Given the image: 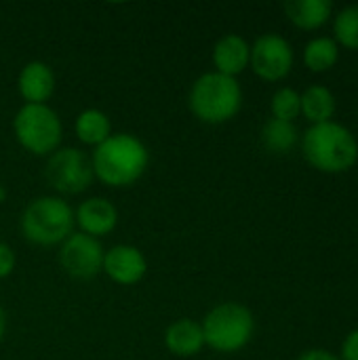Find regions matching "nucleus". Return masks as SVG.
<instances>
[{"mask_svg":"<svg viewBox=\"0 0 358 360\" xmlns=\"http://www.w3.org/2000/svg\"><path fill=\"white\" fill-rule=\"evenodd\" d=\"M17 91L25 103H46L55 91V74L44 61H30L21 68Z\"/></svg>","mask_w":358,"mask_h":360,"instance_id":"ddd939ff","label":"nucleus"},{"mask_svg":"<svg viewBox=\"0 0 358 360\" xmlns=\"http://www.w3.org/2000/svg\"><path fill=\"white\" fill-rule=\"evenodd\" d=\"M103 247L97 238L87 236L82 232H72L59 249V264L61 268L80 281L93 278L103 268Z\"/></svg>","mask_w":358,"mask_h":360,"instance_id":"1a4fd4ad","label":"nucleus"},{"mask_svg":"<svg viewBox=\"0 0 358 360\" xmlns=\"http://www.w3.org/2000/svg\"><path fill=\"white\" fill-rule=\"evenodd\" d=\"M289 21L302 30H317L331 17V0H289L283 4Z\"/></svg>","mask_w":358,"mask_h":360,"instance_id":"2eb2a0df","label":"nucleus"},{"mask_svg":"<svg viewBox=\"0 0 358 360\" xmlns=\"http://www.w3.org/2000/svg\"><path fill=\"white\" fill-rule=\"evenodd\" d=\"M15 139L34 156H51L59 150L63 127L59 114L46 103H25L13 118Z\"/></svg>","mask_w":358,"mask_h":360,"instance_id":"423d86ee","label":"nucleus"},{"mask_svg":"<svg viewBox=\"0 0 358 360\" xmlns=\"http://www.w3.org/2000/svg\"><path fill=\"white\" fill-rule=\"evenodd\" d=\"M74 219L82 234L99 238V236H108L110 232H114L118 224V209L108 198L93 196V198H87L76 209Z\"/></svg>","mask_w":358,"mask_h":360,"instance_id":"9b49d317","label":"nucleus"},{"mask_svg":"<svg viewBox=\"0 0 358 360\" xmlns=\"http://www.w3.org/2000/svg\"><path fill=\"white\" fill-rule=\"evenodd\" d=\"M306 160L323 173L350 171L358 160V141L348 127L329 120L312 124L302 137Z\"/></svg>","mask_w":358,"mask_h":360,"instance_id":"f03ea898","label":"nucleus"},{"mask_svg":"<svg viewBox=\"0 0 358 360\" xmlns=\"http://www.w3.org/2000/svg\"><path fill=\"white\" fill-rule=\"evenodd\" d=\"M262 143L272 154H287L298 146V129L293 122L270 118L262 129Z\"/></svg>","mask_w":358,"mask_h":360,"instance_id":"a211bd4d","label":"nucleus"},{"mask_svg":"<svg viewBox=\"0 0 358 360\" xmlns=\"http://www.w3.org/2000/svg\"><path fill=\"white\" fill-rule=\"evenodd\" d=\"M272 118L293 122L302 114V93H298L291 86H281L270 101Z\"/></svg>","mask_w":358,"mask_h":360,"instance_id":"412c9836","label":"nucleus"},{"mask_svg":"<svg viewBox=\"0 0 358 360\" xmlns=\"http://www.w3.org/2000/svg\"><path fill=\"white\" fill-rule=\"evenodd\" d=\"M200 327L205 335V346L222 354H232L243 350L251 342L255 319L247 306L226 302L209 310Z\"/></svg>","mask_w":358,"mask_h":360,"instance_id":"39448f33","label":"nucleus"},{"mask_svg":"<svg viewBox=\"0 0 358 360\" xmlns=\"http://www.w3.org/2000/svg\"><path fill=\"white\" fill-rule=\"evenodd\" d=\"M188 105L200 122L222 124L241 112L243 89L236 78L219 72H207L194 80L188 95Z\"/></svg>","mask_w":358,"mask_h":360,"instance_id":"7ed1b4c3","label":"nucleus"},{"mask_svg":"<svg viewBox=\"0 0 358 360\" xmlns=\"http://www.w3.org/2000/svg\"><path fill=\"white\" fill-rule=\"evenodd\" d=\"M150 162L148 148L135 135L116 133L95 148L93 175L110 188H129L141 179Z\"/></svg>","mask_w":358,"mask_h":360,"instance_id":"f257e3e1","label":"nucleus"},{"mask_svg":"<svg viewBox=\"0 0 358 360\" xmlns=\"http://www.w3.org/2000/svg\"><path fill=\"white\" fill-rule=\"evenodd\" d=\"M335 42L344 44L352 51H358V4L344 6L333 19Z\"/></svg>","mask_w":358,"mask_h":360,"instance_id":"aec40b11","label":"nucleus"},{"mask_svg":"<svg viewBox=\"0 0 358 360\" xmlns=\"http://www.w3.org/2000/svg\"><path fill=\"white\" fill-rule=\"evenodd\" d=\"M74 131H76V137L84 146L97 148L112 135V122L106 112H101L97 108H89L76 116Z\"/></svg>","mask_w":358,"mask_h":360,"instance_id":"dca6fc26","label":"nucleus"},{"mask_svg":"<svg viewBox=\"0 0 358 360\" xmlns=\"http://www.w3.org/2000/svg\"><path fill=\"white\" fill-rule=\"evenodd\" d=\"M17 268V255L15 251L6 245L0 243V278H8Z\"/></svg>","mask_w":358,"mask_h":360,"instance_id":"4be33fe9","label":"nucleus"},{"mask_svg":"<svg viewBox=\"0 0 358 360\" xmlns=\"http://www.w3.org/2000/svg\"><path fill=\"white\" fill-rule=\"evenodd\" d=\"M298 360H342L340 356L331 354L329 350H323V348H314V350H306Z\"/></svg>","mask_w":358,"mask_h":360,"instance_id":"b1692460","label":"nucleus"},{"mask_svg":"<svg viewBox=\"0 0 358 360\" xmlns=\"http://www.w3.org/2000/svg\"><path fill=\"white\" fill-rule=\"evenodd\" d=\"M4 200H6V188H4V186L0 184V205H2Z\"/></svg>","mask_w":358,"mask_h":360,"instance_id":"a878e982","label":"nucleus"},{"mask_svg":"<svg viewBox=\"0 0 358 360\" xmlns=\"http://www.w3.org/2000/svg\"><path fill=\"white\" fill-rule=\"evenodd\" d=\"M340 59V44L331 36H317L304 46V63L312 72L331 70Z\"/></svg>","mask_w":358,"mask_h":360,"instance_id":"6ab92c4d","label":"nucleus"},{"mask_svg":"<svg viewBox=\"0 0 358 360\" xmlns=\"http://www.w3.org/2000/svg\"><path fill=\"white\" fill-rule=\"evenodd\" d=\"M293 59L295 55H293L291 42L281 34L268 32V34H262L251 44L249 65L260 78L268 82H276L291 72Z\"/></svg>","mask_w":358,"mask_h":360,"instance_id":"6e6552de","label":"nucleus"},{"mask_svg":"<svg viewBox=\"0 0 358 360\" xmlns=\"http://www.w3.org/2000/svg\"><path fill=\"white\" fill-rule=\"evenodd\" d=\"M251 59V44L241 34H226L213 46V65L215 72L236 78L243 74Z\"/></svg>","mask_w":358,"mask_h":360,"instance_id":"f8f14e48","label":"nucleus"},{"mask_svg":"<svg viewBox=\"0 0 358 360\" xmlns=\"http://www.w3.org/2000/svg\"><path fill=\"white\" fill-rule=\"evenodd\" d=\"M74 226V211L59 196L36 198L25 207L21 215V232L25 240L38 247L61 245L72 234Z\"/></svg>","mask_w":358,"mask_h":360,"instance_id":"20e7f679","label":"nucleus"},{"mask_svg":"<svg viewBox=\"0 0 358 360\" xmlns=\"http://www.w3.org/2000/svg\"><path fill=\"white\" fill-rule=\"evenodd\" d=\"M4 331H6V314H4V310H2V306H0V342H2V338H4Z\"/></svg>","mask_w":358,"mask_h":360,"instance_id":"393cba45","label":"nucleus"},{"mask_svg":"<svg viewBox=\"0 0 358 360\" xmlns=\"http://www.w3.org/2000/svg\"><path fill=\"white\" fill-rule=\"evenodd\" d=\"M106 276L122 287L137 285L146 272H148V262L143 253L133 247V245H116L106 251L103 255V268Z\"/></svg>","mask_w":358,"mask_h":360,"instance_id":"9d476101","label":"nucleus"},{"mask_svg":"<svg viewBox=\"0 0 358 360\" xmlns=\"http://www.w3.org/2000/svg\"><path fill=\"white\" fill-rule=\"evenodd\" d=\"M342 360H358V329L350 331L342 342Z\"/></svg>","mask_w":358,"mask_h":360,"instance_id":"5701e85b","label":"nucleus"},{"mask_svg":"<svg viewBox=\"0 0 358 360\" xmlns=\"http://www.w3.org/2000/svg\"><path fill=\"white\" fill-rule=\"evenodd\" d=\"M44 177L61 194H80L91 186L95 175L84 152L78 148H59L49 156Z\"/></svg>","mask_w":358,"mask_h":360,"instance_id":"0eeeda50","label":"nucleus"},{"mask_svg":"<svg viewBox=\"0 0 358 360\" xmlns=\"http://www.w3.org/2000/svg\"><path fill=\"white\" fill-rule=\"evenodd\" d=\"M335 95L325 84H312L302 93V114L312 122H329L335 114Z\"/></svg>","mask_w":358,"mask_h":360,"instance_id":"f3484780","label":"nucleus"},{"mask_svg":"<svg viewBox=\"0 0 358 360\" xmlns=\"http://www.w3.org/2000/svg\"><path fill=\"white\" fill-rule=\"evenodd\" d=\"M165 348L179 359L196 356L205 348V335L200 323L192 319H179L173 325H169L165 331Z\"/></svg>","mask_w":358,"mask_h":360,"instance_id":"4468645a","label":"nucleus"}]
</instances>
